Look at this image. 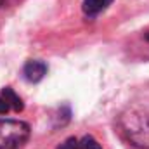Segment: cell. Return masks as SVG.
Returning <instances> with one entry per match:
<instances>
[{"instance_id":"cell-1","label":"cell","mask_w":149,"mask_h":149,"mask_svg":"<svg viewBox=\"0 0 149 149\" xmlns=\"http://www.w3.org/2000/svg\"><path fill=\"white\" fill-rule=\"evenodd\" d=\"M123 137L142 149H149V83L142 87L118 116Z\"/></svg>"},{"instance_id":"cell-2","label":"cell","mask_w":149,"mask_h":149,"mask_svg":"<svg viewBox=\"0 0 149 149\" xmlns=\"http://www.w3.org/2000/svg\"><path fill=\"white\" fill-rule=\"evenodd\" d=\"M30 125L21 120L0 118V149H19L30 139Z\"/></svg>"},{"instance_id":"cell-3","label":"cell","mask_w":149,"mask_h":149,"mask_svg":"<svg viewBox=\"0 0 149 149\" xmlns=\"http://www.w3.org/2000/svg\"><path fill=\"white\" fill-rule=\"evenodd\" d=\"M127 50L135 59H149V26L141 30L130 38V43L127 45Z\"/></svg>"},{"instance_id":"cell-4","label":"cell","mask_w":149,"mask_h":149,"mask_svg":"<svg viewBox=\"0 0 149 149\" xmlns=\"http://www.w3.org/2000/svg\"><path fill=\"white\" fill-rule=\"evenodd\" d=\"M24 109V104H23V99L10 88V87H5L0 90V114H7L10 111H23Z\"/></svg>"},{"instance_id":"cell-5","label":"cell","mask_w":149,"mask_h":149,"mask_svg":"<svg viewBox=\"0 0 149 149\" xmlns=\"http://www.w3.org/2000/svg\"><path fill=\"white\" fill-rule=\"evenodd\" d=\"M23 74L24 78L30 81V83H38L45 74H47V64L43 61H37V59H31L24 64L23 68Z\"/></svg>"},{"instance_id":"cell-6","label":"cell","mask_w":149,"mask_h":149,"mask_svg":"<svg viewBox=\"0 0 149 149\" xmlns=\"http://www.w3.org/2000/svg\"><path fill=\"white\" fill-rule=\"evenodd\" d=\"M111 3H113V0H83V3H81V12H83L85 17L94 19V17H97L101 12H104Z\"/></svg>"},{"instance_id":"cell-7","label":"cell","mask_w":149,"mask_h":149,"mask_svg":"<svg viewBox=\"0 0 149 149\" xmlns=\"http://www.w3.org/2000/svg\"><path fill=\"white\" fill-rule=\"evenodd\" d=\"M80 149H102V148L92 135H83L80 139Z\"/></svg>"},{"instance_id":"cell-8","label":"cell","mask_w":149,"mask_h":149,"mask_svg":"<svg viewBox=\"0 0 149 149\" xmlns=\"http://www.w3.org/2000/svg\"><path fill=\"white\" fill-rule=\"evenodd\" d=\"M57 149H80V141L76 137H68L61 146H57Z\"/></svg>"},{"instance_id":"cell-9","label":"cell","mask_w":149,"mask_h":149,"mask_svg":"<svg viewBox=\"0 0 149 149\" xmlns=\"http://www.w3.org/2000/svg\"><path fill=\"white\" fill-rule=\"evenodd\" d=\"M3 3H5V0H0V7H2V5H3Z\"/></svg>"}]
</instances>
